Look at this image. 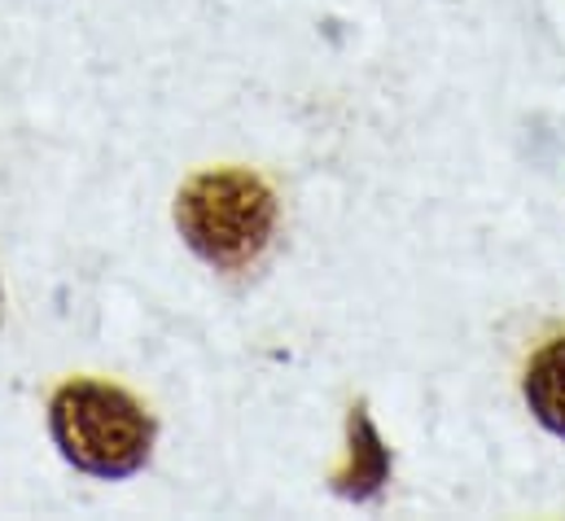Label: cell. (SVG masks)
Here are the masks:
<instances>
[{
	"label": "cell",
	"instance_id": "cell-4",
	"mask_svg": "<svg viewBox=\"0 0 565 521\" xmlns=\"http://www.w3.org/2000/svg\"><path fill=\"white\" fill-rule=\"evenodd\" d=\"M351 469L347 474H338V491L342 496H355V500H364V496H373L382 482H386V469H391V460H386V447H382V438L373 434V425H369V416L364 412H355L351 416Z\"/></svg>",
	"mask_w": 565,
	"mask_h": 521
},
{
	"label": "cell",
	"instance_id": "cell-1",
	"mask_svg": "<svg viewBox=\"0 0 565 521\" xmlns=\"http://www.w3.org/2000/svg\"><path fill=\"white\" fill-rule=\"evenodd\" d=\"M175 224L202 263H211L215 272H242L273 242L277 198L250 171H202L180 189Z\"/></svg>",
	"mask_w": 565,
	"mask_h": 521
},
{
	"label": "cell",
	"instance_id": "cell-3",
	"mask_svg": "<svg viewBox=\"0 0 565 521\" xmlns=\"http://www.w3.org/2000/svg\"><path fill=\"white\" fill-rule=\"evenodd\" d=\"M522 391H526V403H531L535 421H540L548 434L565 438V338H553V342L531 360Z\"/></svg>",
	"mask_w": 565,
	"mask_h": 521
},
{
	"label": "cell",
	"instance_id": "cell-2",
	"mask_svg": "<svg viewBox=\"0 0 565 521\" xmlns=\"http://www.w3.org/2000/svg\"><path fill=\"white\" fill-rule=\"evenodd\" d=\"M49 429L75 469L110 482L132 478L153 447L149 412L106 382H66L49 403Z\"/></svg>",
	"mask_w": 565,
	"mask_h": 521
}]
</instances>
